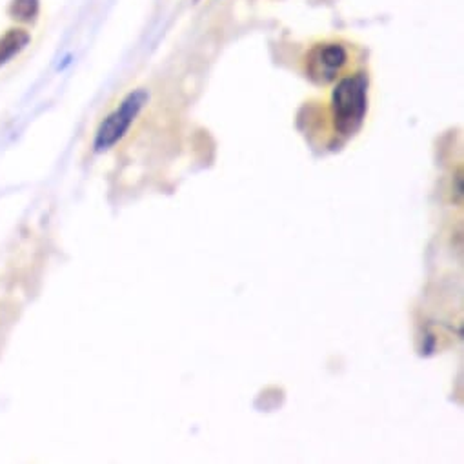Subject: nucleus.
<instances>
[{"label": "nucleus", "mask_w": 464, "mask_h": 464, "mask_svg": "<svg viewBox=\"0 0 464 464\" xmlns=\"http://www.w3.org/2000/svg\"><path fill=\"white\" fill-rule=\"evenodd\" d=\"M368 111V77L355 73L343 77L332 92V119L343 137L357 133Z\"/></svg>", "instance_id": "obj_1"}, {"label": "nucleus", "mask_w": 464, "mask_h": 464, "mask_svg": "<svg viewBox=\"0 0 464 464\" xmlns=\"http://www.w3.org/2000/svg\"><path fill=\"white\" fill-rule=\"evenodd\" d=\"M148 99H150V95L144 90L131 92L121 102V106L101 122V126L95 133V142H93L95 150L106 151V150L113 148L128 133V130L131 128V124L142 111V108L146 106Z\"/></svg>", "instance_id": "obj_2"}, {"label": "nucleus", "mask_w": 464, "mask_h": 464, "mask_svg": "<svg viewBox=\"0 0 464 464\" xmlns=\"http://www.w3.org/2000/svg\"><path fill=\"white\" fill-rule=\"evenodd\" d=\"M348 64V50L339 43H326L308 55V77L317 84H330L339 79Z\"/></svg>", "instance_id": "obj_3"}, {"label": "nucleus", "mask_w": 464, "mask_h": 464, "mask_svg": "<svg viewBox=\"0 0 464 464\" xmlns=\"http://www.w3.org/2000/svg\"><path fill=\"white\" fill-rule=\"evenodd\" d=\"M30 34L21 28L8 30L5 35H0V66L8 64L14 57H17L30 44Z\"/></svg>", "instance_id": "obj_4"}, {"label": "nucleus", "mask_w": 464, "mask_h": 464, "mask_svg": "<svg viewBox=\"0 0 464 464\" xmlns=\"http://www.w3.org/2000/svg\"><path fill=\"white\" fill-rule=\"evenodd\" d=\"M41 12V0H12L8 15L23 24H32L37 21Z\"/></svg>", "instance_id": "obj_5"}]
</instances>
